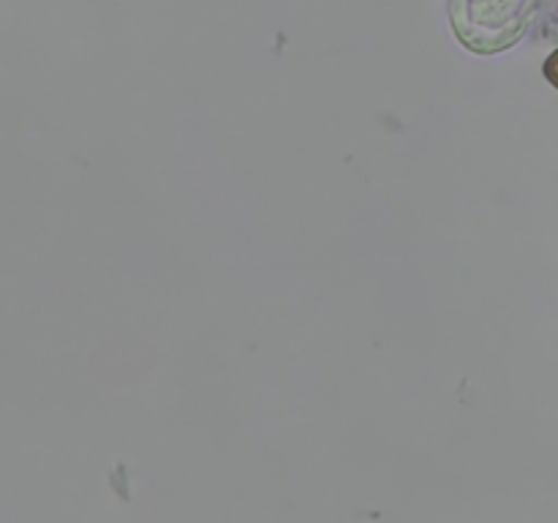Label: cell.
Returning a JSON list of instances; mask_svg holds the SVG:
<instances>
[{
	"label": "cell",
	"instance_id": "obj_1",
	"mask_svg": "<svg viewBox=\"0 0 558 523\" xmlns=\"http://www.w3.org/2000/svg\"><path fill=\"white\" fill-rule=\"evenodd\" d=\"M545 76H548V80L558 87V49L548 60H545Z\"/></svg>",
	"mask_w": 558,
	"mask_h": 523
}]
</instances>
